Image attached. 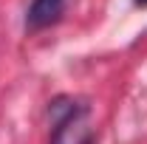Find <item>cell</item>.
Returning <instances> with one entry per match:
<instances>
[{"instance_id": "7a4b0ae2", "label": "cell", "mask_w": 147, "mask_h": 144, "mask_svg": "<svg viewBox=\"0 0 147 144\" xmlns=\"http://www.w3.org/2000/svg\"><path fill=\"white\" fill-rule=\"evenodd\" d=\"M68 3H71V0H34L31 9H28L26 26H28L31 31H37V28H48V26L59 23V17H62L65 9H68Z\"/></svg>"}, {"instance_id": "3957f363", "label": "cell", "mask_w": 147, "mask_h": 144, "mask_svg": "<svg viewBox=\"0 0 147 144\" xmlns=\"http://www.w3.org/2000/svg\"><path fill=\"white\" fill-rule=\"evenodd\" d=\"M136 3H139V6H147V0H136Z\"/></svg>"}, {"instance_id": "6da1fadb", "label": "cell", "mask_w": 147, "mask_h": 144, "mask_svg": "<svg viewBox=\"0 0 147 144\" xmlns=\"http://www.w3.org/2000/svg\"><path fill=\"white\" fill-rule=\"evenodd\" d=\"M93 119L85 105H68L59 113L51 144H93Z\"/></svg>"}]
</instances>
